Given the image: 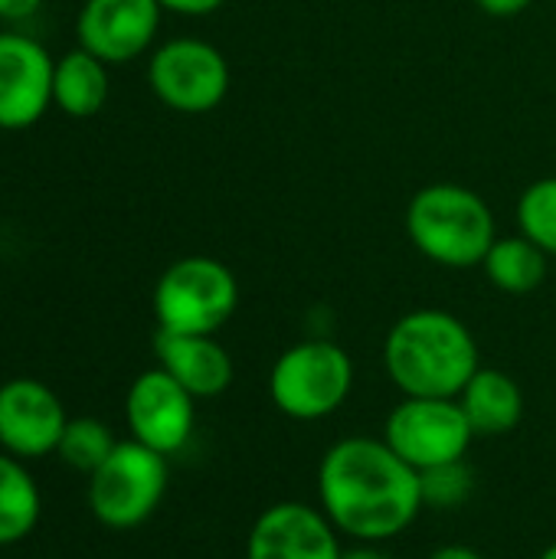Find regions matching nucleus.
I'll return each instance as SVG.
<instances>
[{
    "label": "nucleus",
    "mask_w": 556,
    "mask_h": 559,
    "mask_svg": "<svg viewBox=\"0 0 556 559\" xmlns=\"http://www.w3.org/2000/svg\"><path fill=\"white\" fill-rule=\"evenodd\" d=\"M318 498L338 534L357 544L400 537L426 508L419 472L383 439L351 436L334 442L318 465Z\"/></svg>",
    "instance_id": "f257e3e1"
},
{
    "label": "nucleus",
    "mask_w": 556,
    "mask_h": 559,
    "mask_svg": "<svg viewBox=\"0 0 556 559\" xmlns=\"http://www.w3.org/2000/svg\"><path fill=\"white\" fill-rule=\"evenodd\" d=\"M383 367L403 396L459 400L465 383L478 373V344L456 314L419 308L390 328Z\"/></svg>",
    "instance_id": "f03ea898"
},
{
    "label": "nucleus",
    "mask_w": 556,
    "mask_h": 559,
    "mask_svg": "<svg viewBox=\"0 0 556 559\" xmlns=\"http://www.w3.org/2000/svg\"><path fill=\"white\" fill-rule=\"evenodd\" d=\"M406 233L429 262L446 269L482 265L498 239L492 206L462 183H429L416 190L406 206Z\"/></svg>",
    "instance_id": "7ed1b4c3"
},
{
    "label": "nucleus",
    "mask_w": 556,
    "mask_h": 559,
    "mask_svg": "<svg viewBox=\"0 0 556 559\" xmlns=\"http://www.w3.org/2000/svg\"><path fill=\"white\" fill-rule=\"evenodd\" d=\"M354 390V364L334 341H301L279 354L269 373L275 409L298 423L334 416Z\"/></svg>",
    "instance_id": "20e7f679"
},
{
    "label": "nucleus",
    "mask_w": 556,
    "mask_h": 559,
    "mask_svg": "<svg viewBox=\"0 0 556 559\" xmlns=\"http://www.w3.org/2000/svg\"><path fill=\"white\" fill-rule=\"evenodd\" d=\"M239 308V282L220 259L187 255L164 269L154 285L157 331L216 334Z\"/></svg>",
    "instance_id": "39448f33"
},
{
    "label": "nucleus",
    "mask_w": 556,
    "mask_h": 559,
    "mask_svg": "<svg viewBox=\"0 0 556 559\" xmlns=\"http://www.w3.org/2000/svg\"><path fill=\"white\" fill-rule=\"evenodd\" d=\"M167 455L128 439L88 475V511L111 531L141 527L164 501Z\"/></svg>",
    "instance_id": "423d86ee"
},
{
    "label": "nucleus",
    "mask_w": 556,
    "mask_h": 559,
    "mask_svg": "<svg viewBox=\"0 0 556 559\" xmlns=\"http://www.w3.org/2000/svg\"><path fill=\"white\" fill-rule=\"evenodd\" d=\"M147 82L157 102L170 111L206 115L229 92V66L213 43L177 36L151 52Z\"/></svg>",
    "instance_id": "0eeeda50"
},
{
    "label": "nucleus",
    "mask_w": 556,
    "mask_h": 559,
    "mask_svg": "<svg viewBox=\"0 0 556 559\" xmlns=\"http://www.w3.org/2000/svg\"><path fill=\"white\" fill-rule=\"evenodd\" d=\"M475 432L459 400L406 396L383 426V442L416 472L462 462Z\"/></svg>",
    "instance_id": "6e6552de"
},
{
    "label": "nucleus",
    "mask_w": 556,
    "mask_h": 559,
    "mask_svg": "<svg viewBox=\"0 0 556 559\" xmlns=\"http://www.w3.org/2000/svg\"><path fill=\"white\" fill-rule=\"evenodd\" d=\"M197 400L164 370H144L125 400V419L131 429V439L161 452V455H174L180 452L190 436H193V423H197Z\"/></svg>",
    "instance_id": "1a4fd4ad"
},
{
    "label": "nucleus",
    "mask_w": 556,
    "mask_h": 559,
    "mask_svg": "<svg viewBox=\"0 0 556 559\" xmlns=\"http://www.w3.org/2000/svg\"><path fill=\"white\" fill-rule=\"evenodd\" d=\"M56 59L26 33H0V131L33 128L52 105Z\"/></svg>",
    "instance_id": "9d476101"
},
{
    "label": "nucleus",
    "mask_w": 556,
    "mask_h": 559,
    "mask_svg": "<svg viewBox=\"0 0 556 559\" xmlns=\"http://www.w3.org/2000/svg\"><path fill=\"white\" fill-rule=\"evenodd\" d=\"M69 426L59 396L33 380L16 377L0 383V449L16 459H43L59 449Z\"/></svg>",
    "instance_id": "9b49d317"
},
{
    "label": "nucleus",
    "mask_w": 556,
    "mask_h": 559,
    "mask_svg": "<svg viewBox=\"0 0 556 559\" xmlns=\"http://www.w3.org/2000/svg\"><path fill=\"white\" fill-rule=\"evenodd\" d=\"M341 534L324 511L282 501L265 508L246 540V559H341Z\"/></svg>",
    "instance_id": "f8f14e48"
},
{
    "label": "nucleus",
    "mask_w": 556,
    "mask_h": 559,
    "mask_svg": "<svg viewBox=\"0 0 556 559\" xmlns=\"http://www.w3.org/2000/svg\"><path fill=\"white\" fill-rule=\"evenodd\" d=\"M157 0H85L75 20L79 46L108 66L131 62L151 49L161 26Z\"/></svg>",
    "instance_id": "ddd939ff"
},
{
    "label": "nucleus",
    "mask_w": 556,
    "mask_h": 559,
    "mask_svg": "<svg viewBox=\"0 0 556 559\" xmlns=\"http://www.w3.org/2000/svg\"><path fill=\"white\" fill-rule=\"evenodd\" d=\"M157 367H164L193 400H213L233 383V357L213 334H170L154 337Z\"/></svg>",
    "instance_id": "4468645a"
},
{
    "label": "nucleus",
    "mask_w": 556,
    "mask_h": 559,
    "mask_svg": "<svg viewBox=\"0 0 556 559\" xmlns=\"http://www.w3.org/2000/svg\"><path fill=\"white\" fill-rule=\"evenodd\" d=\"M459 406L475 436H505L518 429L524 416V393L508 373L478 367V373L459 393Z\"/></svg>",
    "instance_id": "2eb2a0df"
},
{
    "label": "nucleus",
    "mask_w": 556,
    "mask_h": 559,
    "mask_svg": "<svg viewBox=\"0 0 556 559\" xmlns=\"http://www.w3.org/2000/svg\"><path fill=\"white\" fill-rule=\"evenodd\" d=\"M108 102V62L88 49H72L56 59L52 72V105L69 118H92Z\"/></svg>",
    "instance_id": "dca6fc26"
},
{
    "label": "nucleus",
    "mask_w": 556,
    "mask_h": 559,
    "mask_svg": "<svg viewBox=\"0 0 556 559\" xmlns=\"http://www.w3.org/2000/svg\"><path fill=\"white\" fill-rule=\"evenodd\" d=\"M488 282L508 295H531L547 278V252L528 236H501L482 262Z\"/></svg>",
    "instance_id": "f3484780"
},
{
    "label": "nucleus",
    "mask_w": 556,
    "mask_h": 559,
    "mask_svg": "<svg viewBox=\"0 0 556 559\" xmlns=\"http://www.w3.org/2000/svg\"><path fill=\"white\" fill-rule=\"evenodd\" d=\"M43 514V498L23 459L0 452V547L26 540Z\"/></svg>",
    "instance_id": "a211bd4d"
},
{
    "label": "nucleus",
    "mask_w": 556,
    "mask_h": 559,
    "mask_svg": "<svg viewBox=\"0 0 556 559\" xmlns=\"http://www.w3.org/2000/svg\"><path fill=\"white\" fill-rule=\"evenodd\" d=\"M115 445H118V439L111 436V429L105 423H98V419H69L56 455L69 468H75L82 475H92L115 452Z\"/></svg>",
    "instance_id": "6ab92c4d"
},
{
    "label": "nucleus",
    "mask_w": 556,
    "mask_h": 559,
    "mask_svg": "<svg viewBox=\"0 0 556 559\" xmlns=\"http://www.w3.org/2000/svg\"><path fill=\"white\" fill-rule=\"evenodd\" d=\"M521 236L537 242L547 255H556V177L534 180L518 200Z\"/></svg>",
    "instance_id": "aec40b11"
},
{
    "label": "nucleus",
    "mask_w": 556,
    "mask_h": 559,
    "mask_svg": "<svg viewBox=\"0 0 556 559\" xmlns=\"http://www.w3.org/2000/svg\"><path fill=\"white\" fill-rule=\"evenodd\" d=\"M419 488H423V504L426 508L452 511V508L469 501V495L475 488V478H472L465 462H449V465H436V468L419 472Z\"/></svg>",
    "instance_id": "412c9836"
},
{
    "label": "nucleus",
    "mask_w": 556,
    "mask_h": 559,
    "mask_svg": "<svg viewBox=\"0 0 556 559\" xmlns=\"http://www.w3.org/2000/svg\"><path fill=\"white\" fill-rule=\"evenodd\" d=\"M43 0H0V23H26L39 13Z\"/></svg>",
    "instance_id": "4be33fe9"
},
{
    "label": "nucleus",
    "mask_w": 556,
    "mask_h": 559,
    "mask_svg": "<svg viewBox=\"0 0 556 559\" xmlns=\"http://www.w3.org/2000/svg\"><path fill=\"white\" fill-rule=\"evenodd\" d=\"M161 10H170V13H180V16H206L213 10H220L226 0H157Z\"/></svg>",
    "instance_id": "5701e85b"
},
{
    "label": "nucleus",
    "mask_w": 556,
    "mask_h": 559,
    "mask_svg": "<svg viewBox=\"0 0 556 559\" xmlns=\"http://www.w3.org/2000/svg\"><path fill=\"white\" fill-rule=\"evenodd\" d=\"M488 16H518L524 13L534 0H475Z\"/></svg>",
    "instance_id": "b1692460"
},
{
    "label": "nucleus",
    "mask_w": 556,
    "mask_h": 559,
    "mask_svg": "<svg viewBox=\"0 0 556 559\" xmlns=\"http://www.w3.org/2000/svg\"><path fill=\"white\" fill-rule=\"evenodd\" d=\"M341 559H390L377 544H360V547H351V550H344V557Z\"/></svg>",
    "instance_id": "393cba45"
},
{
    "label": "nucleus",
    "mask_w": 556,
    "mask_h": 559,
    "mask_svg": "<svg viewBox=\"0 0 556 559\" xmlns=\"http://www.w3.org/2000/svg\"><path fill=\"white\" fill-rule=\"evenodd\" d=\"M429 559H485L482 554H475L472 547H439Z\"/></svg>",
    "instance_id": "a878e982"
},
{
    "label": "nucleus",
    "mask_w": 556,
    "mask_h": 559,
    "mask_svg": "<svg viewBox=\"0 0 556 559\" xmlns=\"http://www.w3.org/2000/svg\"><path fill=\"white\" fill-rule=\"evenodd\" d=\"M541 559H556V540L547 547V550H544V554H541Z\"/></svg>",
    "instance_id": "bb28decb"
}]
</instances>
